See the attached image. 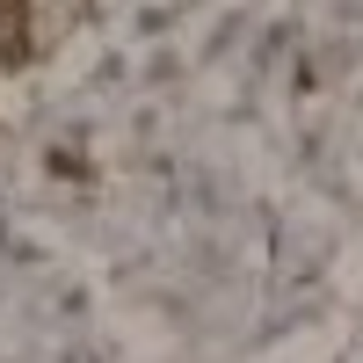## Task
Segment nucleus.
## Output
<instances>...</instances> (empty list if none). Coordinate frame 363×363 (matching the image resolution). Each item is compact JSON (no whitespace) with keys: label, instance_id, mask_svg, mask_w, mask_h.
Returning <instances> with one entry per match:
<instances>
[{"label":"nucleus","instance_id":"f257e3e1","mask_svg":"<svg viewBox=\"0 0 363 363\" xmlns=\"http://www.w3.org/2000/svg\"><path fill=\"white\" fill-rule=\"evenodd\" d=\"M29 58V37H22V22L15 29H0V66H22Z\"/></svg>","mask_w":363,"mask_h":363},{"label":"nucleus","instance_id":"f03ea898","mask_svg":"<svg viewBox=\"0 0 363 363\" xmlns=\"http://www.w3.org/2000/svg\"><path fill=\"white\" fill-rule=\"evenodd\" d=\"M15 22H29V8L22 0H0V29H15Z\"/></svg>","mask_w":363,"mask_h":363}]
</instances>
